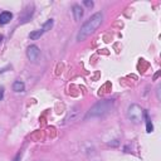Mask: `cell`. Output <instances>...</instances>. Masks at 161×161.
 Returning <instances> with one entry per match:
<instances>
[{"label": "cell", "mask_w": 161, "mask_h": 161, "mask_svg": "<svg viewBox=\"0 0 161 161\" xmlns=\"http://www.w3.org/2000/svg\"><path fill=\"white\" fill-rule=\"evenodd\" d=\"M52 27H53V20H52V19H49L48 22H45V23H44V25H43L42 30H43V32H44V33H45V32L51 30V29H52Z\"/></svg>", "instance_id": "10"}, {"label": "cell", "mask_w": 161, "mask_h": 161, "mask_svg": "<svg viewBox=\"0 0 161 161\" xmlns=\"http://www.w3.org/2000/svg\"><path fill=\"white\" fill-rule=\"evenodd\" d=\"M3 97H4V88H3V87H0V101L3 99Z\"/></svg>", "instance_id": "13"}, {"label": "cell", "mask_w": 161, "mask_h": 161, "mask_svg": "<svg viewBox=\"0 0 161 161\" xmlns=\"http://www.w3.org/2000/svg\"><path fill=\"white\" fill-rule=\"evenodd\" d=\"M19 160H20V154H16V156L14 157L13 161H19Z\"/></svg>", "instance_id": "14"}, {"label": "cell", "mask_w": 161, "mask_h": 161, "mask_svg": "<svg viewBox=\"0 0 161 161\" xmlns=\"http://www.w3.org/2000/svg\"><path fill=\"white\" fill-rule=\"evenodd\" d=\"M13 19V14L10 11H3L0 14V24H8Z\"/></svg>", "instance_id": "6"}, {"label": "cell", "mask_w": 161, "mask_h": 161, "mask_svg": "<svg viewBox=\"0 0 161 161\" xmlns=\"http://www.w3.org/2000/svg\"><path fill=\"white\" fill-rule=\"evenodd\" d=\"M78 117H80V111H78V108H73L71 112L68 113V116L64 118V124H71V122H76L78 120Z\"/></svg>", "instance_id": "5"}, {"label": "cell", "mask_w": 161, "mask_h": 161, "mask_svg": "<svg viewBox=\"0 0 161 161\" xmlns=\"http://www.w3.org/2000/svg\"><path fill=\"white\" fill-rule=\"evenodd\" d=\"M27 55L28 58L32 60V62H37L39 59V55H40V51L37 45H30L28 47V51H27Z\"/></svg>", "instance_id": "4"}, {"label": "cell", "mask_w": 161, "mask_h": 161, "mask_svg": "<svg viewBox=\"0 0 161 161\" xmlns=\"http://www.w3.org/2000/svg\"><path fill=\"white\" fill-rule=\"evenodd\" d=\"M127 116L128 118L131 120L135 124H140L142 121V116H143V110L139 104H131L128 107V111H127Z\"/></svg>", "instance_id": "3"}, {"label": "cell", "mask_w": 161, "mask_h": 161, "mask_svg": "<svg viewBox=\"0 0 161 161\" xmlns=\"http://www.w3.org/2000/svg\"><path fill=\"white\" fill-rule=\"evenodd\" d=\"M13 89L15 91V92H24L25 89V84L23 83L22 81H15L13 84Z\"/></svg>", "instance_id": "8"}, {"label": "cell", "mask_w": 161, "mask_h": 161, "mask_svg": "<svg viewBox=\"0 0 161 161\" xmlns=\"http://www.w3.org/2000/svg\"><path fill=\"white\" fill-rule=\"evenodd\" d=\"M146 131H147L149 133H151L152 131H154V126H152V124H151V121L150 120H146Z\"/></svg>", "instance_id": "11"}, {"label": "cell", "mask_w": 161, "mask_h": 161, "mask_svg": "<svg viewBox=\"0 0 161 161\" xmlns=\"http://www.w3.org/2000/svg\"><path fill=\"white\" fill-rule=\"evenodd\" d=\"M83 4L86 5V7H88V8H92L93 7V1H89V0H84Z\"/></svg>", "instance_id": "12"}, {"label": "cell", "mask_w": 161, "mask_h": 161, "mask_svg": "<svg viewBox=\"0 0 161 161\" xmlns=\"http://www.w3.org/2000/svg\"><path fill=\"white\" fill-rule=\"evenodd\" d=\"M44 34V32L42 30V29H38V30H34V32H32L30 34H29V38L30 39H33V40H37V39H39L40 37Z\"/></svg>", "instance_id": "9"}, {"label": "cell", "mask_w": 161, "mask_h": 161, "mask_svg": "<svg viewBox=\"0 0 161 161\" xmlns=\"http://www.w3.org/2000/svg\"><path fill=\"white\" fill-rule=\"evenodd\" d=\"M1 39H3V37H1V35H0V42H1Z\"/></svg>", "instance_id": "15"}, {"label": "cell", "mask_w": 161, "mask_h": 161, "mask_svg": "<svg viewBox=\"0 0 161 161\" xmlns=\"http://www.w3.org/2000/svg\"><path fill=\"white\" fill-rule=\"evenodd\" d=\"M72 13H73V16H74V20L78 22L82 18V15H83V9L81 8V5H74L72 9Z\"/></svg>", "instance_id": "7"}, {"label": "cell", "mask_w": 161, "mask_h": 161, "mask_svg": "<svg viewBox=\"0 0 161 161\" xmlns=\"http://www.w3.org/2000/svg\"><path fill=\"white\" fill-rule=\"evenodd\" d=\"M102 19H103V15H102L101 13L93 14V15L81 27L80 32H78V34H77V40L78 42H82V40H84L87 37H89L91 34H92L93 32L101 25Z\"/></svg>", "instance_id": "1"}, {"label": "cell", "mask_w": 161, "mask_h": 161, "mask_svg": "<svg viewBox=\"0 0 161 161\" xmlns=\"http://www.w3.org/2000/svg\"><path fill=\"white\" fill-rule=\"evenodd\" d=\"M113 110V101L112 99H102V101L97 102L91 110L87 112L84 118H98V117H103L108 115L111 111Z\"/></svg>", "instance_id": "2"}]
</instances>
